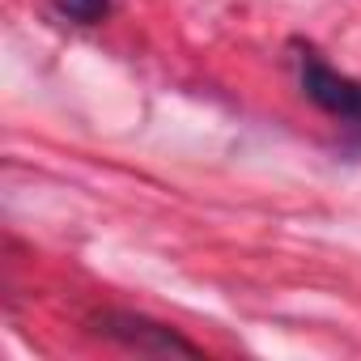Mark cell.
I'll return each mask as SVG.
<instances>
[{
    "instance_id": "cell-1",
    "label": "cell",
    "mask_w": 361,
    "mask_h": 361,
    "mask_svg": "<svg viewBox=\"0 0 361 361\" xmlns=\"http://www.w3.org/2000/svg\"><path fill=\"white\" fill-rule=\"evenodd\" d=\"M289 51H293L289 64H293V73H298L302 98H310V102H314L323 115H331L336 123L361 128V81L348 77V73H340L336 64H327L323 51L310 47V43H302V39H293Z\"/></svg>"
},
{
    "instance_id": "cell-2",
    "label": "cell",
    "mask_w": 361,
    "mask_h": 361,
    "mask_svg": "<svg viewBox=\"0 0 361 361\" xmlns=\"http://www.w3.org/2000/svg\"><path fill=\"white\" fill-rule=\"evenodd\" d=\"M90 331L102 340H115L132 353H145V357H200L196 340L174 331L170 323L136 314V310H98V314H90Z\"/></svg>"
},
{
    "instance_id": "cell-3",
    "label": "cell",
    "mask_w": 361,
    "mask_h": 361,
    "mask_svg": "<svg viewBox=\"0 0 361 361\" xmlns=\"http://www.w3.org/2000/svg\"><path fill=\"white\" fill-rule=\"evenodd\" d=\"M47 9L73 26H102L115 9V0H47Z\"/></svg>"
}]
</instances>
